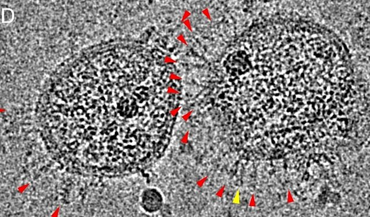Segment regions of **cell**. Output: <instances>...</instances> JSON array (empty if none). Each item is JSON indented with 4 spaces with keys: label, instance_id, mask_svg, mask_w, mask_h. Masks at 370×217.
Segmentation results:
<instances>
[{
    "label": "cell",
    "instance_id": "obj_1",
    "mask_svg": "<svg viewBox=\"0 0 370 217\" xmlns=\"http://www.w3.org/2000/svg\"><path fill=\"white\" fill-rule=\"evenodd\" d=\"M143 202L146 209L150 212H156L161 207L162 199L158 192L151 190L145 194Z\"/></svg>",
    "mask_w": 370,
    "mask_h": 217
}]
</instances>
